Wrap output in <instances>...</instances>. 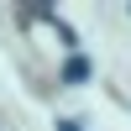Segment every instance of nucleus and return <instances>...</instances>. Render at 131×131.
Instances as JSON below:
<instances>
[{"instance_id": "1", "label": "nucleus", "mask_w": 131, "mask_h": 131, "mask_svg": "<svg viewBox=\"0 0 131 131\" xmlns=\"http://www.w3.org/2000/svg\"><path fill=\"white\" fill-rule=\"evenodd\" d=\"M89 73H94V68H89V58H84V52H73V58L63 63V84H84Z\"/></svg>"}, {"instance_id": "2", "label": "nucleus", "mask_w": 131, "mask_h": 131, "mask_svg": "<svg viewBox=\"0 0 131 131\" xmlns=\"http://www.w3.org/2000/svg\"><path fill=\"white\" fill-rule=\"evenodd\" d=\"M58 131H79V121H58Z\"/></svg>"}]
</instances>
